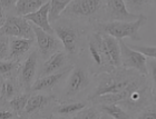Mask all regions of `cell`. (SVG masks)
<instances>
[{
    "label": "cell",
    "mask_w": 156,
    "mask_h": 119,
    "mask_svg": "<svg viewBox=\"0 0 156 119\" xmlns=\"http://www.w3.org/2000/svg\"><path fill=\"white\" fill-rule=\"evenodd\" d=\"M54 31L62 42L64 50L75 61L84 52L89 32L93 29L90 23L81 20L60 16L51 23Z\"/></svg>",
    "instance_id": "cell-1"
},
{
    "label": "cell",
    "mask_w": 156,
    "mask_h": 119,
    "mask_svg": "<svg viewBox=\"0 0 156 119\" xmlns=\"http://www.w3.org/2000/svg\"><path fill=\"white\" fill-rule=\"evenodd\" d=\"M124 99L118 105L125 108L132 117H136L137 114L144 108L148 107L156 100L152 93L150 81L146 75L140 74L128 86L123 90Z\"/></svg>",
    "instance_id": "cell-2"
},
{
    "label": "cell",
    "mask_w": 156,
    "mask_h": 119,
    "mask_svg": "<svg viewBox=\"0 0 156 119\" xmlns=\"http://www.w3.org/2000/svg\"><path fill=\"white\" fill-rule=\"evenodd\" d=\"M135 69H126L124 67L116 68L111 72L96 75V86L88 95V100L105 93H122L140 75Z\"/></svg>",
    "instance_id": "cell-3"
},
{
    "label": "cell",
    "mask_w": 156,
    "mask_h": 119,
    "mask_svg": "<svg viewBox=\"0 0 156 119\" xmlns=\"http://www.w3.org/2000/svg\"><path fill=\"white\" fill-rule=\"evenodd\" d=\"M85 49L87 50L89 59L88 67L90 68L91 72L95 76L103 72H111L116 69L114 60L108 51L101 31H97L94 28L91 29L87 37Z\"/></svg>",
    "instance_id": "cell-4"
},
{
    "label": "cell",
    "mask_w": 156,
    "mask_h": 119,
    "mask_svg": "<svg viewBox=\"0 0 156 119\" xmlns=\"http://www.w3.org/2000/svg\"><path fill=\"white\" fill-rule=\"evenodd\" d=\"M106 0H74L62 13V16L86 21L91 26L104 21Z\"/></svg>",
    "instance_id": "cell-5"
},
{
    "label": "cell",
    "mask_w": 156,
    "mask_h": 119,
    "mask_svg": "<svg viewBox=\"0 0 156 119\" xmlns=\"http://www.w3.org/2000/svg\"><path fill=\"white\" fill-rule=\"evenodd\" d=\"M147 23V17L140 13L138 19L134 21H99L93 25L97 31L111 35L118 40L129 38L132 40H142L140 29Z\"/></svg>",
    "instance_id": "cell-6"
},
{
    "label": "cell",
    "mask_w": 156,
    "mask_h": 119,
    "mask_svg": "<svg viewBox=\"0 0 156 119\" xmlns=\"http://www.w3.org/2000/svg\"><path fill=\"white\" fill-rule=\"evenodd\" d=\"M93 77H95V75L91 72L88 65L84 66L74 64V67L67 77L65 87L62 89V97L59 99H77L89 88L93 81Z\"/></svg>",
    "instance_id": "cell-7"
},
{
    "label": "cell",
    "mask_w": 156,
    "mask_h": 119,
    "mask_svg": "<svg viewBox=\"0 0 156 119\" xmlns=\"http://www.w3.org/2000/svg\"><path fill=\"white\" fill-rule=\"evenodd\" d=\"M58 98L52 93H31L21 118H51L52 108Z\"/></svg>",
    "instance_id": "cell-8"
},
{
    "label": "cell",
    "mask_w": 156,
    "mask_h": 119,
    "mask_svg": "<svg viewBox=\"0 0 156 119\" xmlns=\"http://www.w3.org/2000/svg\"><path fill=\"white\" fill-rule=\"evenodd\" d=\"M0 35L36 39V33L34 31L33 23L23 16H18L16 13H12V15L9 13L5 18H1Z\"/></svg>",
    "instance_id": "cell-9"
},
{
    "label": "cell",
    "mask_w": 156,
    "mask_h": 119,
    "mask_svg": "<svg viewBox=\"0 0 156 119\" xmlns=\"http://www.w3.org/2000/svg\"><path fill=\"white\" fill-rule=\"evenodd\" d=\"M40 56L38 50H34L27 56V58L21 62L20 69L18 72V85H19L21 93H31V87L35 81L38 79L39 75V64H40Z\"/></svg>",
    "instance_id": "cell-10"
},
{
    "label": "cell",
    "mask_w": 156,
    "mask_h": 119,
    "mask_svg": "<svg viewBox=\"0 0 156 119\" xmlns=\"http://www.w3.org/2000/svg\"><path fill=\"white\" fill-rule=\"evenodd\" d=\"M33 28L35 33H36L37 48H38L37 50H38L41 60H47L50 56H52L57 51L62 50V48H64L62 40L57 37L56 33H49L34 23Z\"/></svg>",
    "instance_id": "cell-11"
},
{
    "label": "cell",
    "mask_w": 156,
    "mask_h": 119,
    "mask_svg": "<svg viewBox=\"0 0 156 119\" xmlns=\"http://www.w3.org/2000/svg\"><path fill=\"white\" fill-rule=\"evenodd\" d=\"M120 42V54H122V67L126 69H135L138 72L146 75L148 72L147 69V60L148 57L142 54L138 50H135L129 45L125 44L123 39Z\"/></svg>",
    "instance_id": "cell-12"
},
{
    "label": "cell",
    "mask_w": 156,
    "mask_h": 119,
    "mask_svg": "<svg viewBox=\"0 0 156 119\" xmlns=\"http://www.w3.org/2000/svg\"><path fill=\"white\" fill-rule=\"evenodd\" d=\"M72 66H74V60L72 57L65 50H59L42 62L39 69L38 78L47 76V75L56 74Z\"/></svg>",
    "instance_id": "cell-13"
},
{
    "label": "cell",
    "mask_w": 156,
    "mask_h": 119,
    "mask_svg": "<svg viewBox=\"0 0 156 119\" xmlns=\"http://www.w3.org/2000/svg\"><path fill=\"white\" fill-rule=\"evenodd\" d=\"M140 15L130 12L125 0H106V13L104 21H134Z\"/></svg>",
    "instance_id": "cell-14"
},
{
    "label": "cell",
    "mask_w": 156,
    "mask_h": 119,
    "mask_svg": "<svg viewBox=\"0 0 156 119\" xmlns=\"http://www.w3.org/2000/svg\"><path fill=\"white\" fill-rule=\"evenodd\" d=\"M73 67L67 68L65 70L59 71V72H56V74H51V75H47V76H44V77H39L35 84L33 85L31 87V93H52L54 89H55L60 81L66 79L68 77V75L70 74Z\"/></svg>",
    "instance_id": "cell-15"
},
{
    "label": "cell",
    "mask_w": 156,
    "mask_h": 119,
    "mask_svg": "<svg viewBox=\"0 0 156 119\" xmlns=\"http://www.w3.org/2000/svg\"><path fill=\"white\" fill-rule=\"evenodd\" d=\"M89 100H77V99H69V100H57L56 105L52 108V116L54 117H74L80 110L88 107L90 105Z\"/></svg>",
    "instance_id": "cell-16"
},
{
    "label": "cell",
    "mask_w": 156,
    "mask_h": 119,
    "mask_svg": "<svg viewBox=\"0 0 156 119\" xmlns=\"http://www.w3.org/2000/svg\"><path fill=\"white\" fill-rule=\"evenodd\" d=\"M34 45H35V39L10 37V50L7 59L23 62L27 58L26 56H29L28 54Z\"/></svg>",
    "instance_id": "cell-17"
},
{
    "label": "cell",
    "mask_w": 156,
    "mask_h": 119,
    "mask_svg": "<svg viewBox=\"0 0 156 119\" xmlns=\"http://www.w3.org/2000/svg\"><path fill=\"white\" fill-rule=\"evenodd\" d=\"M49 13H50V1L44 5L39 10L25 16V18L29 20L31 23L36 25L37 27L44 29L45 31L49 32V33H55L50 19H49Z\"/></svg>",
    "instance_id": "cell-18"
},
{
    "label": "cell",
    "mask_w": 156,
    "mask_h": 119,
    "mask_svg": "<svg viewBox=\"0 0 156 119\" xmlns=\"http://www.w3.org/2000/svg\"><path fill=\"white\" fill-rule=\"evenodd\" d=\"M20 91L18 80L16 77L12 78H1V93H0V105L6 103L16 97Z\"/></svg>",
    "instance_id": "cell-19"
},
{
    "label": "cell",
    "mask_w": 156,
    "mask_h": 119,
    "mask_svg": "<svg viewBox=\"0 0 156 119\" xmlns=\"http://www.w3.org/2000/svg\"><path fill=\"white\" fill-rule=\"evenodd\" d=\"M48 1L50 0H18L16 8L13 10V13L25 17L29 13H33L39 10Z\"/></svg>",
    "instance_id": "cell-20"
},
{
    "label": "cell",
    "mask_w": 156,
    "mask_h": 119,
    "mask_svg": "<svg viewBox=\"0 0 156 119\" xmlns=\"http://www.w3.org/2000/svg\"><path fill=\"white\" fill-rule=\"evenodd\" d=\"M103 33V38H104V41L107 46V49L109 54H111L112 58L114 60V64L116 66V68L122 67V54H120V42L119 40L115 37L111 35H107V33Z\"/></svg>",
    "instance_id": "cell-21"
},
{
    "label": "cell",
    "mask_w": 156,
    "mask_h": 119,
    "mask_svg": "<svg viewBox=\"0 0 156 119\" xmlns=\"http://www.w3.org/2000/svg\"><path fill=\"white\" fill-rule=\"evenodd\" d=\"M30 96H31V93H19L16 97H13L11 100L7 101L3 105H0V106L9 107L10 109H12L19 116V118H21V114L23 113V110L26 108Z\"/></svg>",
    "instance_id": "cell-22"
},
{
    "label": "cell",
    "mask_w": 156,
    "mask_h": 119,
    "mask_svg": "<svg viewBox=\"0 0 156 119\" xmlns=\"http://www.w3.org/2000/svg\"><path fill=\"white\" fill-rule=\"evenodd\" d=\"M101 111L105 115V118H114V119H128L132 118L129 114L127 113L125 108L118 103H105L99 105Z\"/></svg>",
    "instance_id": "cell-23"
},
{
    "label": "cell",
    "mask_w": 156,
    "mask_h": 119,
    "mask_svg": "<svg viewBox=\"0 0 156 119\" xmlns=\"http://www.w3.org/2000/svg\"><path fill=\"white\" fill-rule=\"evenodd\" d=\"M21 62L16 60H0V75L1 78H12L18 77Z\"/></svg>",
    "instance_id": "cell-24"
},
{
    "label": "cell",
    "mask_w": 156,
    "mask_h": 119,
    "mask_svg": "<svg viewBox=\"0 0 156 119\" xmlns=\"http://www.w3.org/2000/svg\"><path fill=\"white\" fill-rule=\"evenodd\" d=\"M73 118L77 119H101L105 118V115L101 111V108L99 105L96 103H90L88 107L84 108L80 110L79 113H77Z\"/></svg>",
    "instance_id": "cell-25"
},
{
    "label": "cell",
    "mask_w": 156,
    "mask_h": 119,
    "mask_svg": "<svg viewBox=\"0 0 156 119\" xmlns=\"http://www.w3.org/2000/svg\"><path fill=\"white\" fill-rule=\"evenodd\" d=\"M73 1L74 0H50V13H49L50 23H54L58 19Z\"/></svg>",
    "instance_id": "cell-26"
},
{
    "label": "cell",
    "mask_w": 156,
    "mask_h": 119,
    "mask_svg": "<svg viewBox=\"0 0 156 119\" xmlns=\"http://www.w3.org/2000/svg\"><path fill=\"white\" fill-rule=\"evenodd\" d=\"M152 1L153 0H125V3L130 12L140 15L144 9H146L152 3Z\"/></svg>",
    "instance_id": "cell-27"
},
{
    "label": "cell",
    "mask_w": 156,
    "mask_h": 119,
    "mask_svg": "<svg viewBox=\"0 0 156 119\" xmlns=\"http://www.w3.org/2000/svg\"><path fill=\"white\" fill-rule=\"evenodd\" d=\"M147 69H148L147 78H148V81H150L154 98L156 100V59L148 58V60H147Z\"/></svg>",
    "instance_id": "cell-28"
},
{
    "label": "cell",
    "mask_w": 156,
    "mask_h": 119,
    "mask_svg": "<svg viewBox=\"0 0 156 119\" xmlns=\"http://www.w3.org/2000/svg\"><path fill=\"white\" fill-rule=\"evenodd\" d=\"M10 50V37L6 35H0V59L6 60L8 58Z\"/></svg>",
    "instance_id": "cell-29"
},
{
    "label": "cell",
    "mask_w": 156,
    "mask_h": 119,
    "mask_svg": "<svg viewBox=\"0 0 156 119\" xmlns=\"http://www.w3.org/2000/svg\"><path fill=\"white\" fill-rule=\"evenodd\" d=\"M18 0H0L1 3V18H5L10 12L13 13Z\"/></svg>",
    "instance_id": "cell-30"
},
{
    "label": "cell",
    "mask_w": 156,
    "mask_h": 119,
    "mask_svg": "<svg viewBox=\"0 0 156 119\" xmlns=\"http://www.w3.org/2000/svg\"><path fill=\"white\" fill-rule=\"evenodd\" d=\"M137 118H152L156 119V101L150 105L148 107L144 108L142 111L137 114Z\"/></svg>",
    "instance_id": "cell-31"
},
{
    "label": "cell",
    "mask_w": 156,
    "mask_h": 119,
    "mask_svg": "<svg viewBox=\"0 0 156 119\" xmlns=\"http://www.w3.org/2000/svg\"><path fill=\"white\" fill-rule=\"evenodd\" d=\"M130 47L140 51L148 58L156 59V47H148V46H130Z\"/></svg>",
    "instance_id": "cell-32"
},
{
    "label": "cell",
    "mask_w": 156,
    "mask_h": 119,
    "mask_svg": "<svg viewBox=\"0 0 156 119\" xmlns=\"http://www.w3.org/2000/svg\"><path fill=\"white\" fill-rule=\"evenodd\" d=\"M0 119H20L12 109L7 106H0Z\"/></svg>",
    "instance_id": "cell-33"
},
{
    "label": "cell",
    "mask_w": 156,
    "mask_h": 119,
    "mask_svg": "<svg viewBox=\"0 0 156 119\" xmlns=\"http://www.w3.org/2000/svg\"><path fill=\"white\" fill-rule=\"evenodd\" d=\"M155 9H156V6H155Z\"/></svg>",
    "instance_id": "cell-34"
}]
</instances>
